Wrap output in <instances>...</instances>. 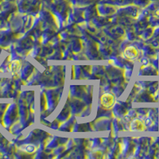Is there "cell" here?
Segmentation results:
<instances>
[{
  "label": "cell",
  "instance_id": "6da1fadb",
  "mask_svg": "<svg viewBox=\"0 0 159 159\" xmlns=\"http://www.w3.org/2000/svg\"><path fill=\"white\" fill-rule=\"evenodd\" d=\"M101 101L105 107H110L114 104L115 99L113 96L111 94H104V96L101 97Z\"/></svg>",
  "mask_w": 159,
  "mask_h": 159
}]
</instances>
